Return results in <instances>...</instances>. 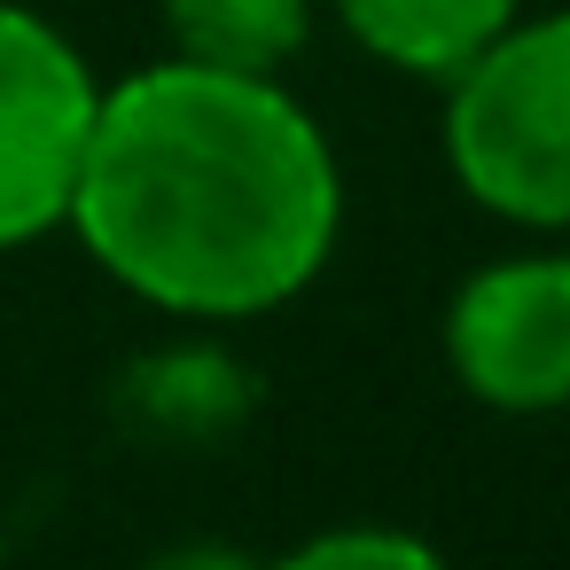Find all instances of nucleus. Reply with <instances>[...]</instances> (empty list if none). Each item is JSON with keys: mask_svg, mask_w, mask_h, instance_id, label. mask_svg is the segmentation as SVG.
Listing matches in <instances>:
<instances>
[{"mask_svg": "<svg viewBox=\"0 0 570 570\" xmlns=\"http://www.w3.org/2000/svg\"><path fill=\"white\" fill-rule=\"evenodd\" d=\"M63 227L173 321H258L336 258L344 173L282 79L165 56L102 87Z\"/></svg>", "mask_w": 570, "mask_h": 570, "instance_id": "1", "label": "nucleus"}, {"mask_svg": "<svg viewBox=\"0 0 570 570\" xmlns=\"http://www.w3.org/2000/svg\"><path fill=\"white\" fill-rule=\"evenodd\" d=\"M282 562H289V570H360V562H375V570H430L438 554H430L422 539H406V531L344 523V531H313V539L289 547Z\"/></svg>", "mask_w": 570, "mask_h": 570, "instance_id": "8", "label": "nucleus"}, {"mask_svg": "<svg viewBox=\"0 0 570 570\" xmlns=\"http://www.w3.org/2000/svg\"><path fill=\"white\" fill-rule=\"evenodd\" d=\"M438 149L476 212L570 235V9H515L445 79Z\"/></svg>", "mask_w": 570, "mask_h": 570, "instance_id": "2", "label": "nucleus"}, {"mask_svg": "<svg viewBox=\"0 0 570 570\" xmlns=\"http://www.w3.org/2000/svg\"><path fill=\"white\" fill-rule=\"evenodd\" d=\"M95 63L24 0H0V250L63 227L95 134Z\"/></svg>", "mask_w": 570, "mask_h": 570, "instance_id": "3", "label": "nucleus"}, {"mask_svg": "<svg viewBox=\"0 0 570 570\" xmlns=\"http://www.w3.org/2000/svg\"><path fill=\"white\" fill-rule=\"evenodd\" d=\"M328 9L360 56H375L383 71L445 87L523 0H328Z\"/></svg>", "mask_w": 570, "mask_h": 570, "instance_id": "5", "label": "nucleus"}, {"mask_svg": "<svg viewBox=\"0 0 570 570\" xmlns=\"http://www.w3.org/2000/svg\"><path fill=\"white\" fill-rule=\"evenodd\" d=\"M134 399L157 430H180V438H219L243 422L250 406V375L212 352V344H180V352H157L134 367Z\"/></svg>", "mask_w": 570, "mask_h": 570, "instance_id": "7", "label": "nucleus"}, {"mask_svg": "<svg viewBox=\"0 0 570 570\" xmlns=\"http://www.w3.org/2000/svg\"><path fill=\"white\" fill-rule=\"evenodd\" d=\"M313 9L321 0H165V32L188 63L282 79V63H297L313 40Z\"/></svg>", "mask_w": 570, "mask_h": 570, "instance_id": "6", "label": "nucleus"}, {"mask_svg": "<svg viewBox=\"0 0 570 570\" xmlns=\"http://www.w3.org/2000/svg\"><path fill=\"white\" fill-rule=\"evenodd\" d=\"M445 375L492 414L570 406V243L476 266L438 321Z\"/></svg>", "mask_w": 570, "mask_h": 570, "instance_id": "4", "label": "nucleus"}]
</instances>
